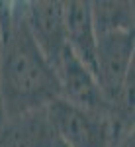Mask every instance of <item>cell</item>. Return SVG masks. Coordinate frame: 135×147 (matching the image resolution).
Here are the masks:
<instances>
[{"mask_svg":"<svg viewBox=\"0 0 135 147\" xmlns=\"http://www.w3.org/2000/svg\"><path fill=\"white\" fill-rule=\"evenodd\" d=\"M59 80V98L73 106H79L90 112H108L114 110L104 98L94 75L67 49V53L55 67Z\"/></svg>","mask_w":135,"mask_h":147,"instance_id":"277c9868","label":"cell"},{"mask_svg":"<svg viewBox=\"0 0 135 147\" xmlns=\"http://www.w3.org/2000/svg\"><path fill=\"white\" fill-rule=\"evenodd\" d=\"M0 94L4 116L47 108L59 98V80L53 67L28 30L24 2H0Z\"/></svg>","mask_w":135,"mask_h":147,"instance_id":"6da1fadb","label":"cell"},{"mask_svg":"<svg viewBox=\"0 0 135 147\" xmlns=\"http://www.w3.org/2000/svg\"><path fill=\"white\" fill-rule=\"evenodd\" d=\"M57 137L51 127L47 110L6 118L0 127V147H55Z\"/></svg>","mask_w":135,"mask_h":147,"instance_id":"5b68a950","label":"cell"},{"mask_svg":"<svg viewBox=\"0 0 135 147\" xmlns=\"http://www.w3.org/2000/svg\"><path fill=\"white\" fill-rule=\"evenodd\" d=\"M0 61H2V35H0ZM6 122V116H4V106H2V94H0V127Z\"/></svg>","mask_w":135,"mask_h":147,"instance_id":"ba28073f","label":"cell"},{"mask_svg":"<svg viewBox=\"0 0 135 147\" xmlns=\"http://www.w3.org/2000/svg\"><path fill=\"white\" fill-rule=\"evenodd\" d=\"M24 16L34 41L55 71L59 61L69 49L63 2L61 0L24 2Z\"/></svg>","mask_w":135,"mask_h":147,"instance_id":"3957f363","label":"cell"},{"mask_svg":"<svg viewBox=\"0 0 135 147\" xmlns=\"http://www.w3.org/2000/svg\"><path fill=\"white\" fill-rule=\"evenodd\" d=\"M133 2L127 0H96L90 2V16L96 35L133 32L135 12Z\"/></svg>","mask_w":135,"mask_h":147,"instance_id":"52a82bcc","label":"cell"},{"mask_svg":"<svg viewBox=\"0 0 135 147\" xmlns=\"http://www.w3.org/2000/svg\"><path fill=\"white\" fill-rule=\"evenodd\" d=\"M65 10V30L71 53L94 75L96 59V32L90 16V2L86 0H69L63 2Z\"/></svg>","mask_w":135,"mask_h":147,"instance_id":"8992f818","label":"cell"},{"mask_svg":"<svg viewBox=\"0 0 135 147\" xmlns=\"http://www.w3.org/2000/svg\"><path fill=\"white\" fill-rule=\"evenodd\" d=\"M45 110L57 141L65 147H120L133 137V120L116 110L90 112L61 98Z\"/></svg>","mask_w":135,"mask_h":147,"instance_id":"7a4b0ae2","label":"cell"},{"mask_svg":"<svg viewBox=\"0 0 135 147\" xmlns=\"http://www.w3.org/2000/svg\"><path fill=\"white\" fill-rule=\"evenodd\" d=\"M120 147H133V137H131V139H129V141H125L124 145H120Z\"/></svg>","mask_w":135,"mask_h":147,"instance_id":"9c48e42d","label":"cell"}]
</instances>
